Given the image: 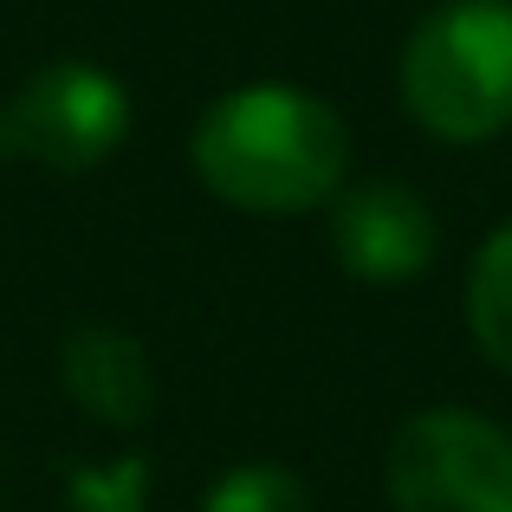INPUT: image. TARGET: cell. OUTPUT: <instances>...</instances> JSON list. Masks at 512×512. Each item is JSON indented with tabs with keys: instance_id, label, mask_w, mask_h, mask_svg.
<instances>
[{
	"instance_id": "cell-1",
	"label": "cell",
	"mask_w": 512,
	"mask_h": 512,
	"mask_svg": "<svg viewBox=\"0 0 512 512\" xmlns=\"http://www.w3.org/2000/svg\"><path fill=\"white\" fill-rule=\"evenodd\" d=\"M188 163L214 201L240 214H312L344 188L350 124L318 91L240 85L195 117Z\"/></svg>"
},
{
	"instance_id": "cell-2",
	"label": "cell",
	"mask_w": 512,
	"mask_h": 512,
	"mask_svg": "<svg viewBox=\"0 0 512 512\" xmlns=\"http://www.w3.org/2000/svg\"><path fill=\"white\" fill-rule=\"evenodd\" d=\"M402 111L441 143H487L512 124V0H441L396 59Z\"/></svg>"
},
{
	"instance_id": "cell-3",
	"label": "cell",
	"mask_w": 512,
	"mask_h": 512,
	"mask_svg": "<svg viewBox=\"0 0 512 512\" xmlns=\"http://www.w3.org/2000/svg\"><path fill=\"white\" fill-rule=\"evenodd\" d=\"M396 512H512V435L480 409H415L389 435Z\"/></svg>"
},
{
	"instance_id": "cell-4",
	"label": "cell",
	"mask_w": 512,
	"mask_h": 512,
	"mask_svg": "<svg viewBox=\"0 0 512 512\" xmlns=\"http://www.w3.org/2000/svg\"><path fill=\"white\" fill-rule=\"evenodd\" d=\"M130 137V91L91 59H52L0 111V150L52 175L104 169Z\"/></svg>"
},
{
	"instance_id": "cell-5",
	"label": "cell",
	"mask_w": 512,
	"mask_h": 512,
	"mask_svg": "<svg viewBox=\"0 0 512 512\" xmlns=\"http://www.w3.org/2000/svg\"><path fill=\"white\" fill-rule=\"evenodd\" d=\"M441 227L428 201L402 182H357L331 201V253L363 286H409L435 266Z\"/></svg>"
},
{
	"instance_id": "cell-6",
	"label": "cell",
	"mask_w": 512,
	"mask_h": 512,
	"mask_svg": "<svg viewBox=\"0 0 512 512\" xmlns=\"http://www.w3.org/2000/svg\"><path fill=\"white\" fill-rule=\"evenodd\" d=\"M59 383L91 422L117 428V435H137L143 422L156 415L163 389H156L150 350L130 338L124 325H72L59 344Z\"/></svg>"
},
{
	"instance_id": "cell-7",
	"label": "cell",
	"mask_w": 512,
	"mask_h": 512,
	"mask_svg": "<svg viewBox=\"0 0 512 512\" xmlns=\"http://www.w3.org/2000/svg\"><path fill=\"white\" fill-rule=\"evenodd\" d=\"M467 331H474L480 357L512 376V221L480 240L474 266H467Z\"/></svg>"
},
{
	"instance_id": "cell-8",
	"label": "cell",
	"mask_w": 512,
	"mask_h": 512,
	"mask_svg": "<svg viewBox=\"0 0 512 512\" xmlns=\"http://www.w3.org/2000/svg\"><path fill=\"white\" fill-rule=\"evenodd\" d=\"M201 512H318L312 487L279 461H240L201 493Z\"/></svg>"
},
{
	"instance_id": "cell-9",
	"label": "cell",
	"mask_w": 512,
	"mask_h": 512,
	"mask_svg": "<svg viewBox=\"0 0 512 512\" xmlns=\"http://www.w3.org/2000/svg\"><path fill=\"white\" fill-rule=\"evenodd\" d=\"M65 506L72 512H150V461L143 454H117V461L72 467Z\"/></svg>"
}]
</instances>
